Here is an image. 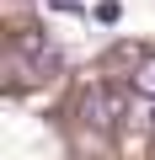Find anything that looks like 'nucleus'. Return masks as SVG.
<instances>
[{
    "mask_svg": "<svg viewBox=\"0 0 155 160\" xmlns=\"http://www.w3.org/2000/svg\"><path fill=\"white\" fill-rule=\"evenodd\" d=\"M48 6H54V11H64V16H75V11H80V0H48Z\"/></svg>",
    "mask_w": 155,
    "mask_h": 160,
    "instance_id": "39448f33",
    "label": "nucleus"
},
{
    "mask_svg": "<svg viewBox=\"0 0 155 160\" xmlns=\"http://www.w3.org/2000/svg\"><path fill=\"white\" fill-rule=\"evenodd\" d=\"M80 118H86L91 128H102V133H118L123 118H128V96H123L118 86H91V91L80 96Z\"/></svg>",
    "mask_w": 155,
    "mask_h": 160,
    "instance_id": "f03ea898",
    "label": "nucleus"
},
{
    "mask_svg": "<svg viewBox=\"0 0 155 160\" xmlns=\"http://www.w3.org/2000/svg\"><path fill=\"white\" fill-rule=\"evenodd\" d=\"M11 59H16L22 80H43L48 69H59V53H54V43H48L38 27H22V32L11 38Z\"/></svg>",
    "mask_w": 155,
    "mask_h": 160,
    "instance_id": "f257e3e1",
    "label": "nucleus"
},
{
    "mask_svg": "<svg viewBox=\"0 0 155 160\" xmlns=\"http://www.w3.org/2000/svg\"><path fill=\"white\" fill-rule=\"evenodd\" d=\"M118 16H123V11L112 6V0H102V6H96V22H118Z\"/></svg>",
    "mask_w": 155,
    "mask_h": 160,
    "instance_id": "20e7f679",
    "label": "nucleus"
},
{
    "mask_svg": "<svg viewBox=\"0 0 155 160\" xmlns=\"http://www.w3.org/2000/svg\"><path fill=\"white\" fill-rule=\"evenodd\" d=\"M128 86H134V96H150V102H155V53H144V59L134 64Z\"/></svg>",
    "mask_w": 155,
    "mask_h": 160,
    "instance_id": "7ed1b4c3",
    "label": "nucleus"
}]
</instances>
